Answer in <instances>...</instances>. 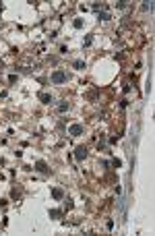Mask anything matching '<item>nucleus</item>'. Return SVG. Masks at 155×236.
Returning a JSON list of instances; mask_svg holds the SVG:
<instances>
[{"instance_id": "f03ea898", "label": "nucleus", "mask_w": 155, "mask_h": 236, "mask_svg": "<svg viewBox=\"0 0 155 236\" xmlns=\"http://www.w3.org/2000/svg\"><path fill=\"white\" fill-rule=\"evenodd\" d=\"M75 157H77V160H85V157H87V147H77V149H75Z\"/></svg>"}, {"instance_id": "20e7f679", "label": "nucleus", "mask_w": 155, "mask_h": 236, "mask_svg": "<svg viewBox=\"0 0 155 236\" xmlns=\"http://www.w3.org/2000/svg\"><path fill=\"white\" fill-rule=\"evenodd\" d=\"M35 170L41 172V174H46L50 168H48V164H46V162H37V164H35Z\"/></svg>"}, {"instance_id": "7ed1b4c3", "label": "nucleus", "mask_w": 155, "mask_h": 236, "mask_svg": "<svg viewBox=\"0 0 155 236\" xmlns=\"http://www.w3.org/2000/svg\"><path fill=\"white\" fill-rule=\"evenodd\" d=\"M83 133V124H71V126H68V135H81Z\"/></svg>"}, {"instance_id": "6e6552de", "label": "nucleus", "mask_w": 155, "mask_h": 236, "mask_svg": "<svg viewBox=\"0 0 155 236\" xmlns=\"http://www.w3.org/2000/svg\"><path fill=\"white\" fill-rule=\"evenodd\" d=\"M99 19H101V21H108V19H110V13L101 11V13H99Z\"/></svg>"}, {"instance_id": "39448f33", "label": "nucleus", "mask_w": 155, "mask_h": 236, "mask_svg": "<svg viewBox=\"0 0 155 236\" xmlns=\"http://www.w3.org/2000/svg\"><path fill=\"white\" fill-rule=\"evenodd\" d=\"M52 197H54V199H62V197H64V193H62L60 189H54V191H52Z\"/></svg>"}, {"instance_id": "0eeeda50", "label": "nucleus", "mask_w": 155, "mask_h": 236, "mask_svg": "<svg viewBox=\"0 0 155 236\" xmlns=\"http://www.w3.org/2000/svg\"><path fill=\"white\" fill-rule=\"evenodd\" d=\"M75 68H79V71H83V68H85V62H83V60H75Z\"/></svg>"}, {"instance_id": "1a4fd4ad", "label": "nucleus", "mask_w": 155, "mask_h": 236, "mask_svg": "<svg viewBox=\"0 0 155 236\" xmlns=\"http://www.w3.org/2000/svg\"><path fill=\"white\" fill-rule=\"evenodd\" d=\"M58 110H60V112H66V110H68V104H60Z\"/></svg>"}, {"instance_id": "f257e3e1", "label": "nucleus", "mask_w": 155, "mask_h": 236, "mask_svg": "<svg viewBox=\"0 0 155 236\" xmlns=\"http://www.w3.org/2000/svg\"><path fill=\"white\" fill-rule=\"evenodd\" d=\"M52 83H56V85L66 83V73H62V71H54V73H52Z\"/></svg>"}, {"instance_id": "423d86ee", "label": "nucleus", "mask_w": 155, "mask_h": 236, "mask_svg": "<svg viewBox=\"0 0 155 236\" xmlns=\"http://www.w3.org/2000/svg\"><path fill=\"white\" fill-rule=\"evenodd\" d=\"M39 100L44 102V104H50V102H52V95H48V93H39Z\"/></svg>"}, {"instance_id": "9d476101", "label": "nucleus", "mask_w": 155, "mask_h": 236, "mask_svg": "<svg viewBox=\"0 0 155 236\" xmlns=\"http://www.w3.org/2000/svg\"><path fill=\"white\" fill-rule=\"evenodd\" d=\"M75 27H77V29L83 27V21H81V19H77V21H75Z\"/></svg>"}, {"instance_id": "9b49d317", "label": "nucleus", "mask_w": 155, "mask_h": 236, "mask_svg": "<svg viewBox=\"0 0 155 236\" xmlns=\"http://www.w3.org/2000/svg\"><path fill=\"white\" fill-rule=\"evenodd\" d=\"M112 164H114V168H120V166H122V162H120V160H114Z\"/></svg>"}]
</instances>
